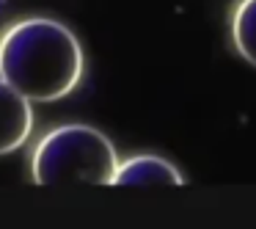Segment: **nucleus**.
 Returning a JSON list of instances; mask_svg holds the SVG:
<instances>
[{
  "label": "nucleus",
  "mask_w": 256,
  "mask_h": 229,
  "mask_svg": "<svg viewBox=\"0 0 256 229\" xmlns=\"http://www.w3.org/2000/svg\"><path fill=\"white\" fill-rule=\"evenodd\" d=\"M83 47L64 23L28 17L0 36V78L30 102L66 97L83 78Z\"/></svg>",
  "instance_id": "1"
},
{
  "label": "nucleus",
  "mask_w": 256,
  "mask_h": 229,
  "mask_svg": "<svg viewBox=\"0 0 256 229\" xmlns=\"http://www.w3.org/2000/svg\"><path fill=\"white\" fill-rule=\"evenodd\" d=\"M30 166H34V179L39 185H113L118 157L116 146L102 130L88 127V124H61L36 144Z\"/></svg>",
  "instance_id": "2"
},
{
  "label": "nucleus",
  "mask_w": 256,
  "mask_h": 229,
  "mask_svg": "<svg viewBox=\"0 0 256 229\" xmlns=\"http://www.w3.org/2000/svg\"><path fill=\"white\" fill-rule=\"evenodd\" d=\"M30 127H34L30 100L0 78V155L20 149L28 141Z\"/></svg>",
  "instance_id": "3"
},
{
  "label": "nucleus",
  "mask_w": 256,
  "mask_h": 229,
  "mask_svg": "<svg viewBox=\"0 0 256 229\" xmlns=\"http://www.w3.org/2000/svg\"><path fill=\"white\" fill-rule=\"evenodd\" d=\"M184 177L171 160L157 155H135L118 163L113 185H182Z\"/></svg>",
  "instance_id": "4"
},
{
  "label": "nucleus",
  "mask_w": 256,
  "mask_h": 229,
  "mask_svg": "<svg viewBox=\"0 0 256 229\" xmlns=\"http://www.w3.org/2000/svg\"><path fill=\"white\" fill-rule=\"evenodd\" d=\"M232 39L237 53L256 67V0H240L232 14Z\"/></svg>",
  "instance_id": "5"
}]
</instances>
